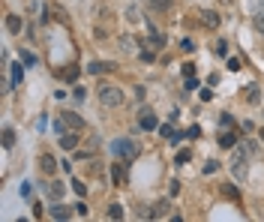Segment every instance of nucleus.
I'll return each mask as SVG.
<instances>
[{
	"label": "nucleus",
	"mask_w": 264,
	"mask_h": 222,
	"mask_svg": "<svg viewBox=\"0 0 264 222\" xmlns=\"http://www.w3.org/2000/svg\"><path fill=\"white\" fill-rule=\"evenodd\" d=\"M99 102L108 105V108H117V105L123 102V90H117L114 84H102V87H99Z\"/></svg>",
	"instance_id": "1"
},
{
	"label": "nucleus",
	"mask_w": 264,
	"mask_h": 222,
	"mask_svg": "<svg viewBox=\"0 0 264 222\" xmlns=\"http://www.w3.org/2000/svg\"><path fill=\"white\" fill-rule=\"evenodd\" d=\"M114 153H117L120 159L132 162V159L138 156V144H135V141H129V138H117V141H114Z\"/></svg>",
	"instance_id": "2"
},
{
	"label": "nucleus",
	"mask_w": 264,
	"mask_h": 222,
	"mask_svg": "<svg viewBox=\"0 0 264 222\" xmlns=\"http://www.w3.org/2000/svg\"><path fill=\"white\" fill-rule=\"evenodd\" d=\"M60 120H63L69 129H75V132H81V129H84V117H78L75 111H66V114H60Z\"/></svg>",
	"instance_id": "3"
},
{
	"label": "nucleus",
	"mask_w": 264,
	"mask_h": 222,
	"mask_svg": "<svg viewBox=\"0 0 264 222\" xmlns=\"http://www.w3.org/2000/svg\"><path fill=\"white\" fill-rule=\"evenodd\" d=\"M60 147H63V150H75V147H78V132H75V129L60 132Z\"/></svg>",
	"instance_id": "4"
},
{
	"label": "nucleus",
	"mask_w": 264,
	"mask_h": 222,
	"mask_svg": "<svg viewBox=\"0 0 264 222\" xmlns=\"http://www.w3.org/2000/svg\"><path fill=\"white\" fill-rule=\"evenodd\" d=\"M138 126H141V129H156V117H153V111H150V108H141Z\"/></svg>",
	"instance_id": "5"
},
{
	"label": "nucleus",
	"mask_w": 264,
	"mask_h": 222,
	"mask_svg": "<svg viewBox=\"0 0 264 222\" xmlns=\"http://www.w3.org/2000/svg\"><path fill=\"white\" fill-rule=\"evenodd\" d=\"M48 213H51V219H57V222H66V219L72 216V210H69L66 204H54V207H51Z\"/></svg>",
	"instance_id": "6"
},
{
	"label": "nucleus",
	"mask_w": 264,
	"mask_h": 222,
	"mask_svg": "<svg viewBox=\"0 0 264 222\" xmlns=\"http://www.w3.org/2000/svg\"><path fill=\"white\" fill-rule=\"evenodd\" d=\"M111 69H114V66H111V63H102V60H90V63H87V72H90V75H99V72H111Z\"/></svg>",
	"instance_id": "7"
},
{
	"label": "nucleus",
	"mask_w": 264,
	"mask_h": 222,
	"mask_svg": "<svg viewBox=\"0 0 264 222\" xmlns=\"http://www.w3.org/2000/svg\"><path fill=\"white\" fill-rule=\"evenodd\" d=\"M168 213H171V204H168V201H159L153 210H150V219H165Z\"/></svg>",
	"instance_id": "8"
},
{
	"label": "nucleus",
	"mask_w": 264,
	"mask_h": 222,
	"mask_svg": "<svg viewBox=\"0 0 264 222\" xmlns=\"http://www.w3.org/2000/svg\"><path fill=\"white\" fill-rule=\"evenodd\" d=\"M201 24H204V27H219V15H216L213 9H204V12H201Z\"/></svg>",
	"instance_id": "9"
},
{
	"label": "nucleus",
	"mask_w": 264,
	"mask_h": 222,
	"mask_svg": "<svg viewBox=\"0 0 264 222\" xmlns=\"http://www.w3.org/2000/svg\"><path fill=\"white\" fill-rule=\"evenodd\" d=\"M39 165H42V171H45V174H54V168H57V165H54V156H48V153L39 159Z\"/></svg>",
	"instance_id": "10"
},
{
	"label": "nucleus",
	"mask_w": 264,
	"mask_h": 222,
	"mask_svg": "<svg viewBox=\"0 0 264 222\" xmlns=\"http://www.w3.org/2000/svg\"><path fill=\"white\" fill-rule=\"evenodd\" d=\"M48 198L51 201H60L63 198V186H60V183H51V186H48Z\"/></svg>",
	"instance_id": "11"
},
{
	"label": "nucleus",
	"mask_w": 264,
	"mask_h": 222,
	"mask_svg": "<svg viewBox=\"0 0 264 222\" xmlns=\"http://www.w3.org/2000/svg\"><path fill=\"white\" fill-rule=\"evenodd\" d=\"M240 150H243L246 156H255V153H258V144L249 138V141H243V144H240Z\"/></svg>",
	"instance_id": "12"
},
{
	"label": "nucleus",
	"mask_w": 264,
	"mask_h": 222,
	"mask_svg": "<svg viewBox=\"0 0 264 222\" xmlns=\"http://www.w3.org/2000/svg\"><path fill=\"white\" fill-rule=\"evenodd\" d=\"M6 27H9V33H21V18L18 15H9L6 18Z\"/></svg>",
	"instance_id": "13"
},
{
	"label": "nucleus",
	"mask_w": 264,
	"mask_h": 222,
	"mask_svg": "<svg viewBox=\"0 0 264 222\" xmlns=\"http://www.w3.org/2000/svg\"><path fill=\"white\" fill-rule=\"evenodd\" d=\"M234 141H237L234 132H222V135H219V144H222V147H234Z\"/></svg>",
	"instance_id": "14"
},
{
	"label": "nucleus",
	"mask_w": 264,
	"mask_h": 222,
	"mask_svg": "<svg viewBox=\"0 0 264 222\" xmlns=\"http://www.w3.org/2000/svg\"><path fill=\"white\" fill-rule=\"evenodd\" d=\"M108 219H123V207L120 204H111L108 207Z\"/></svg>",
	"instance_id": "15"
},
{
	"label": "nucleus",
	"mask_w": 264,
	"mask_h": 222,
	"mask_svg": "<svg viewBox=\"0 0 264 222\" xmlns=\"http://www.w3.org/2000/svg\"><path fill=\"white\" fill-rule=\"evenodd\" d=\"M12 144H15V132L6 126V129H3V147H12Z\"/></svg>",
	"instance_id": "16"
},
{
	"label": "nucleus",
	"mask_w": 264,
	"mask_h": 222,
	"mask_svg": "<svg viewBox=\"0 0 264 222\" xmlns=\"http://www.w3.org/2000/svg\"><path fill=\"white\" fill-rule=\"evenodd\" d=\"M111 174H114V183H123V180H126V171H123V165H114V171H111Z\"/></svg>",
	"instance_id": "17"
},
{
	"label": "nucleus",
	"mask_w": 264,
	"mask_h": 222,
	"mask_svg": "<svg viewBox=\"0 0 264 222\" xmlns=\"http://www.w3.org/2000/svg\"><path fill=\"white\" fill-rule=\"evenodd\" d=\"M117 42H120V48H123V51H135V45H132V39H129V36H120Z\"/></svg>",
	"instance_id": "18"
},
{
	"label": "nucleus",
	"mask_w": 264,
	"mask_h": 222,
	"mask_svg": "<svg viewBox=\"0 0 264 222\" xmlns=\"http://www.w3.org/2000/svg\"><path fill=\"white\" fill-rule=\"evenodd\" d=\"M246 99H249V102H258V87H255V84L246 87Z\"/></svg>",
	"instance_id": "19"
},
{
	"label": "nucleus",
	"mask_w": 264,
	"mask_h": 222,
	"mask_svg": "<svg viewBox=\"0 0 264 222\" xmlns=\"http://www.w3.org/2000/svg\"><path fill=\"white\" fill-rule=\"evenodd\" d=\"M159 132H162V138H174V135H177L171 123H165V126H159Z\"/></svg>",
	"instance_id": "20"
},
{
	"label": "nucleus",
	"mask_w": 264,
	"mask_h": 222,
	"mask_svg": "<svg viewBox=\"0 0 264 222\" xmlns=\"http://www.w3.org/2000/svg\"><path fill=\"white\" fill-rule=\"evenodd\" d=\"M21 78H24V72H21V66H12V84H21Z\"/></svg>",
	"instance_id": "21"
},
{
	"label": "nucleus",
	"mask_w": 264,
	"mask_h": 222,
	"mask_svg": "<svg viewBox=\"0 0 264 222\" xmlns=\"http://www.w3.org/2000/svg\"><path fill=\"white\" fill-rule=\"evenodd\" d=\"M174 162H177V165H186V162H189V150H180Z\"/></svg>",
	"instance_id": "22"
},
{
	"label": "nucleus",
	"mask_w": 264,
	"mask_h": 222,
	"mask_svg": "<svg viewBox=\"0 0 264 222\" xmlns=\"http://www.w3.org/2000/svg\"><path fill=\"white\" fill-rule=\"evenodd\" d=\"M21 60H24V63H30V66H33V63H36V54H33V51H21Z\"/></svg>",
	"instance_id": "23"
},
{
	"label": "nucleus",
	"mask_w": 264,
	"mask_h": 222,
	"mask_svg": "<svg viewBox=\"0 0 264 222\" xmlns=\"http://www.w3.org/2000/svg\"><path fill=\"white\" fill-rule=\"evenodd\" d=\"M213 171H219V162H216V159H210V162L204 165V174H213Z\"/></svg>",
	"instance_id": "24"
},
{
	"label": "nucleus",
	"mask_w": 264,
	"mask_h": 222,
	"mask_svg": "<svg viewBox=\"0 0 264 222\" xmlns=\"http://www.w3.org/2000/svg\"><path fill=\"white\" fill-rule=\"evenodd\" d=\"M126 18H129V21H141V18H138V9H135V6H129V9H126Z\"/></svg>",
	"instance_id": "25"
},
{
	"label": "nucleus",
	"mask_w": 264,
	"mask_h": 222,
	"mask_svg": "<svg viewBox=\"0 0 264 222\" xmlns=\"http://www.w3.org/2000/svg\"><path fill=\"white\" fill-rule=\"evenodd\" d=\"M180 48H183V51H195V42H192V39H183Z\"/></svg>",
	"instance_id": "26"
},
{
	"label": "nucleus",
	"mask_w": 264,
	"mask_h": 222,
	"mask_svg": "<svg viewBox=\"0 0 264 222\" xmlns=\"http://www.w3.org/2000/svg\"><path fill=\"white\" fill-rule=\"evenodd\" d=\"M72 186H75V192H78V195H87V186H84V183H78V180H75Z\"/></svg>",
	"instance_id": "27"
},
{
	"label": "nucleus",
	"mask_w": 264,
	"mask_h": 222,
	"mask_svg": "<svg viewBox=\"0 0 264 222\" xmlns=\"http://www.w3.org/2000/svg\"><path fill=\"white\" fill-rule=\"evenodd\" d=\"M153 6H156V9H168V6H171V0H153Z\"/></svg>",
	"instance_id": "28"
},
{
	"label": "nucleus",
	"mask_w": 264,
	"mask_h": 222,
	"mask_svg": "<svg viewBox=\"0 0 264 222\" xmlns=\"http://www.w3.org/2000/svg\"><path fill=\"white\" fill-rule=\"evenodd\" d=\"M255 30H258V33H264V12L255 18Z\"/></svg>",
	"instance_id": "29"
},
{
	"label": "nucleus",
	"mask_w": 264,
	"mask_h": 222,
	"mask_svg": "<svg viewBox=\"0 0 264 222\" xmlns=\"http://www.w3.org/2000/svg\"><path fill=\"white\" fill-rule=\"evenodd\" d=\"M228 69H231V72H237V69H240V60H237V57H231V60H228Z\"/></svg>",
	"instance_id": "30"
},
{
	"label": "nucleus",
	"mask_w": 264,
	"mask_h": 222,
	"mask_svg": "<svg viewBox=\"0 0 264 222\" xmlns=\"http://www.w3.org/2000/svg\"><path fill=\"white\" fill-rule=\"evenodd\" d=\"M195 87H198V81H195V75H192V78H186V90H195Z\"/></svg>",
	"instance_id": "31"
},
{
	"label": "nucleus",
	"mask_w": 264,
	"mask_h": 222,
	"mask_svg": "<svg viewBox=\"0 0 264 222\" xmlns=\"http://www.w3.org/2000/svg\"><path fill=\"white\" fill-rule=\"evenodd\" d=\"M261 138H264V132H261Z\"/></svg>",
	"instance_id": "32"
}]
</instances>
